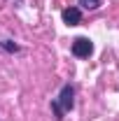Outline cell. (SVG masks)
<instances>
[{"instance_id":"obj_1","label":"cell","mask_w":119,"mask_h":121,"mask_svg":"<svg viewBox=\"0 0 119 121\" xmlns=\"http://www.w3.org/2000/svg\"><path fill=\"white\" fill-rule=\"evenodd\" d=\"M73 105H75V89L70 86V84H65V86L61 89L59 98H56V100H51V109H54V117L61 121L65 112H70V109H73Z\"/></svg>"},{"instance_id":"obj_2","label":"cell","mask_w":119,"mask_h":121,"mask_svg":"<svg viewBox=\"0 0 119 121\" xmlns=\"http://www.w3.org/2000/svg\"><path fill=\"white\" fill-rule=\"evenodd\" d=\"M91 51H93V44H91L89 37H77L73 42V54L77 58H89Z\"/></svg>"},{"instance_id":"obj_3","label":"cell","mask_w":119,"mask_h":121,"mask_svg":"<svg viewBox=\"0 0 119 121\" xmlns=\"http://www.w3.org/2000/svg\"><path fill=\"white\" fill-rule=\"evenodd\" d=\"M63 21H65L68 26L82 23V9H79V7H68V9H63Z\"/></svg>"},{"instance_id":"obj_4","label":"cell","mask_w":119,"mask_h":121,"mask_svg":"<svg viewBox=\"0 0 119 121\" xmlns=\"http://www.w3.org/2000/svg\"><path fill=\"white\" fill-rule=\"evenodd\" d=\"M79 7L82 9H98L101 7V0H79Z\"/></svg>"},{"instance_id":"obj_5","label":"cell","mask_w":119,"mask_h":121,"mask_svg":"<svg viewBox=\"0 0 119 121\" xmlns=\"http://www.w3.org/2000/svg\"><path fill=\"white\" fill-rule=\"evenodd\" d=\"M2 47H5L7 51H16V49H19V47H16V44H12L9 40H5V42H2Z\"/></svg>"}]
</instances>
